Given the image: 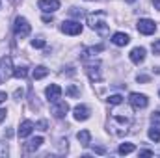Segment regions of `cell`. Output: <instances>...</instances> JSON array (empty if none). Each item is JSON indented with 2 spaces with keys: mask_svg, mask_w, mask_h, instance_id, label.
<instances>
[{
  "mask_svg": "<svg viewBox=\"0 0 160 158\" xmlns=\"http://www.w3.org/2000/svg\"><path fill=\"white\" fill-rule=\"evenodd\" d=\"M151 123H153V126H158L160 128V112H155L151 116Z\"/></svg>",
  "mask_w": 160,
  "mask_h": 158,
  "instance_id": "27",
  "label": "cell"
},
{
  "mask_svg": "<svg viewBox=\"0 0 160 158\" xmlns=\"http://www.w3.org/2000/svg\"><path fill=\"white\" fill-rule=\"evenodd\" d=\"M136 28H138V32L143 34V36H151V34L157 32V24H155V21H151V19H140L138 24H136Z\"/></svg>",
  "mask_w": 160,
  "mask_h": 158,
  "instance_id": "5",
  "label": "cell"
},
{
  "mask_svg": "<svg viewBox=\"0 0 160 158\" xmlns=\"http://www.w3.org/2000/svg\"><path fill=\"white\" fill-rule=\"evenodd\" d=\"M6 99H8L6 91H0V104H4V102H6Z\"/></svg>",
  "mask_w": 160,
  "mask_h": 158,
  "instance_id": "35",
  "label": "cell"
},
{
  "mask_svg": "<svg viewBox=\"0 0 160 158\" xmlns=\"http://www.w3.org/2000/svg\"><path fill=\"white\" fill-rule=\"evenodd\" d=\"M43 22H52V17H48V15H45V17H43Z\"/></svg>",
  "mask_w": 160,
  "mask_h": 158,
  "instance_id": "37",
  "label": "cell"
},
{
  "mask_svg": "<svg viewBox=\"0 0 160 158\" xmlns=\"http://www.w3.org/2000/svg\"><path fill=\"white\" fill-rule=\"evenodd\" d=\"M136 80H138V82H143V84H145V82H149V77H147V75H138V77H136Z\"/></svg>",
  "mask_w": 160,
  "mask_h": 158,
  "instance_id": "30",
  "label": "cell"
},
{
  "mask_svg": "<svg viewBox=\"0 0 160 158\" xmlns=\"http://www.w3.org/2000/svg\"><path fill=\"white\" fill-rule=\"evenodd\" d=\"M102 45H97V47H89V48H84L82 50V58H95L97 52H102Z\"/></svg>",
  "mask_w": 160,
  "mask_h": 158,
  "instance_id": "18",
  "label": "cell"
},
{
  "mask_svg": "<svg viewBox=\"0 0 160 158\" xmlns=\"http://www.w3.org/2000/svg\"><path fill=\"white\" fill-rule=\"evenodd\" d=\"M71 15H75V17H82V9L78 11V7H73V9H71Z\"/></svg>",
  "mask_w": 160,
  "mask_h": 158,
  "instance_id": "33",
  "label": "cell"
},
{
  "mask_svg": "<svg viewBox=\"0 0 160 158\" xmlns=\"http://www.w3.org/2000/svg\"><path fill=\"white\" fill-rule=\"evenodd\" d=\"M13 77V65H11V58L4 56L0 58V84H4L6 80Z\"/></svg>",
  "mask_w": 160,
  "mask_h": 158,
  "instance_id": "4",
  "label": "cell"
},
{
  "mask_svg": "<svg viewBox=\"0 0 160 158\" xmlns=\"http://www.w3.org/2000/svg\"><path fill=\"white\" fill-rule=\"evenodd\" d=\"M8 153H9V149H8V143L0 141V158H6V156H8Z\"/></svg>",
  "mask_w": 160,
  "mask_h": 158,
  "instance_id": "26",
  "label": "cell"
},
{
  "mask_svg": "<svg viewBox=\"0 0 160 158\" xmlns=\"http://www.w3.org/2000/svg\"><path fill=\"white\" fill-rule=\"evenodd\" d=\"M151 48H153V52H155V54H157V56H160V39H157V41H155V43H153V47H151Z\"/></svg>",
  "mask_w": 160,
  "mask_h": 158,
  "instance_id": "28",
  "label": "cell"
},
{
  "mask_svg": "<svg viewBox=\"0 0 160 158\" xmlns=\"http://www.w3.org/2000/svg\"><path fill=\"white\" fill-rule=\"evenodd\" d=\"M36 128H39V130H47L48 125H47V121L43 119V121H38V123H36Z\"/></svg>",
  "mask_w": 160,
  "mask_h": 158,
  "instance_id": "29",
  "label": "cell"
},
{
  "mask_svg": "<svg viewBox=\"0 0 160 158\" xmlns=\"http://www.w3.org/2000/svg\"><path fill=\"white\" fill-rule=\"evenodd\" d=\"M149 138L158 143L160 141V128L158 126H151V128H149Z\"/></svg>",
  "mask_w": 160,
  "mask_h": 158,
  "instance_id": "22",
  "label": "cell"
},
{
  "mask_svg": "<svg viewBox=\"0 0 160 158\" xmlns=\"http://www.w3.org/2000/svg\"><path fill=\"white\" fill-rule=\"evenodd\" d=\"M47 75H48V69H47L45 65H38V67L34 69V73H32L34 80H41V78H45Z\"/></svg>",
  "mask_w": 160,
  "mask_h": 158,
  "instance_id": "19",
  "label": "cell"
},
{
  "mask_svg": "<svg viewBox=\"0 0 160 158\" xmlns=\"http://www.w3.org/2000/svg\"><path fill=\"white\" fill-rule=\"evenodd\" d=\"M128 126H130V119L125 117V116H118V114H114L110 123H108V128L116 136H125L128 132Z\"/></svg>",
  "mask_w": 160,
  "mask_h": 158,
  "instance_id": "2",
  "label": "cell"
},
{
  "mask_svg": "<svg viewBox=\"0 0 160 158\" xmlns=\"http://www.w3.org/2000/svg\"><path fill=\"white\" fill-rule=\"evenodd\" d=\"M47 45V41L43 39V37H36V39H32V47L34 48H43Z\"/></svg>",
  "mask_w": 160,
  "mask_h": 158,
  "instance_id": "25",
  "label": "cell"
},
{
  "mask_svg": "<svg viewBox=\"0 0 160 158\" xmlns=\"http://www.w3.org/2000/svg\"><path fill=\"white\" fill-rule=\"evenodd\" d=\"M153 6H155L157 9H160V0H153Z\"/></svg>",
  "mask_w": 160,
  "mask_h": 158,
  "instance_id": "38",
  "label": "cell"
},
{
  "mask_svg": "<svg viewBox=\"0 0 160 158\" xmlns=\"http://www.w3.org/2000/svg\"><path fill=\"white\" fill-rule=\"evenodd\" d=\"M143 60H145V48H143V47H136V48L130 50V62H132V63L140 65Z\"/></svg>",
  "mask_w": 160,
  "mask_h": 158,
  "instance_id": "12",
  "label": "cell"
},
{
  "mask_svg": "<svg viewBox=\"0 0 160 158\" xmlns=\"http://www.w3.org/2000/svg\"><path fill=\"white\" fill-rule=\"evenodd\" d=\"M13 77H17V78H26V77H28V69H26L24 65H19V67L13 69Z\"/></svg>",
  "mask_w": 160,
  "mask_h": 158,
  "instance_id": "21",
  "label": "cell"
},
{
  "mask_svg": "<svg viewBox=\"0 0 160 158\" xmlns=\"http://www.w3.org/2000/svg\"><path fill=\"white\" fill-rule=\"evenodd\" d=\"M13 32H15V37L17 39H24L26 36H30L32 26H30V22L24 17H17L15 19V24H13Z\"/></svg>",
  "mask_w": 160,
  "mask_h": 158,
  "instance_id": "3",
  "label": "cell"
},
{
  "mask_svg": "<svg viewBox=\"0 0 160 158\" xmlns=\"http://www.w3.org/2000/svg\"><path fill=\"white\" fill-rule=\"evenodd\" d=\"M134 149H136L134 143H121L119 149H118V153H119V155H130Z\"/></svg>",
  "mask_w": 160,
  "mask_h": 158,
  "instance_id": "20",
  "label": "cell"
},
{
  "mask_svg": "<svg viewBox=\"0 0 160 158\" xmlns=\"http://www.w3.org/2000/svg\"><path fill=\"white\" fill-rule=\"evenodd\" d=\"M93 153H97V155H104V153H106V149H104V147H95V149H93Z\"/></svg>",
  "mask_w": 160,
  "mask_h": 158,
  "instance_id": "34",
  "label": "cell"
},
{
  "mask_svg": "<svg viewBox=\"0 0 160 158\" xmlns=\"http://www.w3.org/2000/svg\"><path fill=\"white\" fill-rule=\"evenodd\" d=\"M62 93H63V89H62L58 84H50V86H47V89H45V95H47V101H48V102H56V101L62 97Z\"/></svg>",
  "mask_w": 160,
  "mask_h": 158,
  "instance_id": "9",
  "label": "cell"
},
{
  "mask_svg": "<svg viewBox=\"0 0 160 158\" xmlns=\"http://www.w3.org/2000/svg\"><path fill=\"white\" fill-rule=\"evenodd\" d=\"M155 153L153 151H149V149H143V151H140V156H153Z\"/></svg>",
  "mask_w": 160,
  "mask_h": 158,
  "instance_id": "32",
  "label": "cell"
},
{
  "mask_svg": "<svg viewBox=\"0 0 160 158\" xmlns=\"http://www.w3.org/2000/svg\"><path fill=\"white\" fill-rule=\"evenodd\" d=\"M65 93H67L69 97H78V95H80V87H78V86H75V84H71V86H67Z\"/></svg>",
  "mask_w": 160,
  "mask_h": 158,
  "instance_id": "23",
  "label": "cell"
},
{
  "mask_svg": "<svg viewBox=\"0 0 160 158\" xmlns=\"http://www.w3.org/2000/svg\"><path fill=\"white\" fill-rule=\"evenodd\" d=\"M34 128H36V125H34L32 121H28V119L22 121L21 126H19V138H26V136H30Z\"/></svg>",
  "mask_w": 160,
  "mask_h": 158,
  "instance_id": "15",
  "label": "cell"
},
{
  "mask_svg": "<svg viewBox=\"0 0 160 158\" xmlns=\"http://www.w3.org/2000/svg\"><path fill=\"white\" fill-rule=\"evenodd\" d=\"M128 102H130V106H132L134 110H142V108H145V106L149 104V99H147V95H143V93H130Z\"/></svg>",
  "mask_w": 160,
  "mask_h": 158,
  "instance_id": "6",
  "label": "cell"
},
{
  "mask_svg": "<svg viewBox=\"0 0 160 158\" xmlns=\"http://www.w3.org/2000/svg\"><path fill=\"white\" fill-rule=\"evenodd\" d=\"M121 102H123V97L118 95V93L108 97V104H110V106H118V104H121Z\"/></svg>",
  "mask_w": 160,
  "mask_h": 158,
  "instance_id": "24",
  "label": "cell"
},
{
  "mask_svg": "<svg viewBox=\"0 0 160 158\" xmlns=\"http://www.w3.org/2000/svg\"><path fill=\"white\" fill-rule=\"evenodd\" d=\"M39 9L45 13H54L60 9V0H39Z\"/></svg>",
  "mask_w": 160,
  "mask_h": 158,
  "instance_id": "11",
  "label": "cell"
},
{
  "mask_svg": "<svg viewBox=\"0 0 160 158\" xmlns=\"http://www.w3.org/2000/svg\"><path fill=\"white\" fill-rule=\"evenodd\" d=\"M41 145H43V138L38 136V138H32L28 143H24V147H22V149H24V153H36Z\"/></svg>",
  "mask_w": 160,
  "mask_h": 158,
  "instance_id": "14",
  "label": "cell"
},
{
  "mask_svg": "<svg viewBox=\"0 0 160 158\" xmlns=\"http://www.w3.org/2000/svg\"><path fill=\"white\" fill-rule=\"evenodd\" d=\"M73 114H75L77 121H86V119H89V108L86 104H78V106H75Z\"/></svg>",
  "mask_w": 160,
  "mask_h": 158,
  "instance_id": "13",
  "label": "cell"
},
{
  "mask_svg": "<svg viewBox=\"0 0 160 158\" xmlns=\"http://www.w3.org/2000/svg\"><path fill=\"white\" fill-rule=\"evenodd\" d=\"M22 95H24V91H22V89H17V91L13 93V97H15L17 101H21V99H22Z\"/></svg>",
  "mask_w": 160,
  "mask_h": 158,
  "instance_id": "31",
  "label": "cell"
},
{
  "mask_svg": "<svg viewBox=\"0 0 160 158\" xmlns=\"http://www.w3.org/2000/svg\"><path fill=\"white\" fill-rule=\"evenodd\" d=\"M88 24L91 30H95L99 36H108L110 26H108V15L104 11H95L88 15Z\"/></svg>",
  "mask_w": 160,
  "mask_h": 158,
  "instance_id": "1",
  "label": "cell"
},
{
  "mask_svg": "<svg viewBox=\"0 0 160 158\" xmlns=\"http://www.w3.org/2000/svg\"><path fill=\"white\" fill-rule=\"evenodd\" d=\"M6 119V110H0V123Z\"/></svg>",
  "mask_w": 160,
  "mask_h": 158,
  "instance_id": "36",
  "label": "cell"
},
{
  "mask_svg": "<svg viewBox=\"0 0 160 158\" xmlns=\"http://www.w3.org/2000/svg\"><path fill=\"white\" fill-rule=\"evenodd\" d=\"M128 41H130V37H128L125 32H116V34L112 36V43L118 45V47H125V45H128Z\"/></svg>",
  "mask_w": 160,
  "mask_h": 158,
  "instance_id": "16",
  "label": "cell"
},
{
  "mask_svg": "<svg viewBox=\"0 0 160 158\" xmlns=\"http://www.w3.org/2000/svg\"><path fill=\"white\" fill-rule=\"evenodd\" d=\"M158 95H160V91H158Z\"/></svg>",
  "mask_w": 160,
  "mask_h": 158,
  "instance_id": "41",
  "label": "cell"
},
{
  "mask_svg": "<svg viewBox=\"0 0 160 158\" xmlns=\"http://www.w3.org/2000/svg\"><path fill=\"white\" fill-rule=\"evenodd\" d=\"M77 140L80 141L82 147H88V145L91 143V134H89V130H80L78 134H77Z\"/></svg>",
  "mask_w": 160,
  "mask_h": 158,
  "instance_id": "17",
  "label": "cell"
},
{
  "mask_svg": "<svg viewBox=\"0 0 160 158\" xmlns=\"http://www.w3.org/2000/svg\"><path fill=\"white\" fill-rule=\"evenodd\" d=\"M67 112H69V104L65 102V101H56V102H52V116L56 119H63L67 116Z\"/></svg>",
  "mask_w": 160,
  "mask_h": 158,
  "instance_id": "8",
  "label": "cell"
},
{
  "mask_svg": "<svg viewBox=\"0 0 160 158\" xmlns=\"http://www.w3.org/2000/svg\"><path fill=\"white\" fill-rule=\"evenodd\" d=\"M86 71H88L91 82H101L102 75H101V63H99V62H97V63H88V65H86Z\"/></svg>",
  "mask_w": 160,
  "mask_h": 158,
  "instance_id": "10",
  "label": "cell"
},
{
  "mask_svg": "<svg viewBox=\"0 0 160 158\" xmlns=\"http://www.w3.org/2000/svg\"><path fill=\"white\" fill-rule=\"evenodd\" d=\"M62 32L67 36H78L82 34V24L78 21H63L62 22Z\"/></svg>",
  "mask_w": 160,
  "mask_h": 158,
  "instance_id": "7",
  "label": "cell"
},
{
  "mask_svg": "<svg viewBox=\"0 0 160 158\" xmlns=\"http://www.w3.org/2000/svg\"><path fill=\"white\" fill-rule=\"evenodd\" d=\"M127 2H130V4H132V2H136V0H127Z\"/></svg>",
  "mask_w": 160,
  "mask_h": 158,
  "instance_id": "40",
  "label": "cell"
},
{
  "mask_svg": "<svg viewBox=\"0 0 160 158\" xmlns=\"http://www.w3.org/2000/svg\"><path fill=\"white\" fill-rule=\"evenodd\" d=\"M155 71H157V73L160 75V67H155Z\"/></svg>",
  "mask_w": 160,
  "mask_h": 158,
  "instance_id": "39",
  "label": "cell"
}]
</instances>
